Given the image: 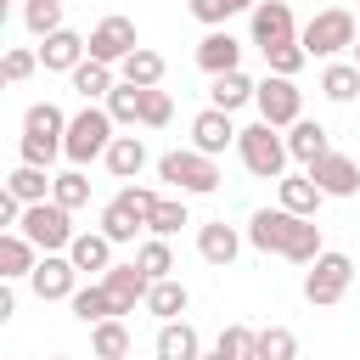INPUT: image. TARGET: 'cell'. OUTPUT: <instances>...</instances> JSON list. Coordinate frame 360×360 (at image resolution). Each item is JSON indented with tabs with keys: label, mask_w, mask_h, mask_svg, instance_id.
Wrapping results in <instances>:
<instances>
[{
	"label": "cell",
	"mask_w": 360,
	"mask_h": 360,
	"mask_svg": "<svg viewBox=\"0 0 360 360\" xmlns=\"http://www.w3.org/2000/svg\"><path fill=\"white\" fill-rule=\"evenodd\" d=\"M68 146V112L56 101H34L22 112V141H17V158L34 163V169H51Z\"/></svg>",
	"instance_id": "6da1fadb"
},
{
	"label": "cell",
	"mask_w": 360,
	"mask_h": 360,
	"mask_svg": "<svg viewBox=\"0 0 360 360\" xmlns=\"http://www.w3.org/2000/svg\"><path fill=\"white\" fill-rule=\"evenodd\" d=\"M298 45L309 51V62H315V56H321V62H338L343 51L360 45V17L343 11V6H326V11H315V17L298 28Z\"/></svg>",
	"instance_id": "7a4b0ae2"
},
{
	"label": "cell",
	"mask_w": 360,
	"mask_h": 360,
	"mask_svg": "<svg viewBox=\"0 0 360 360\" xmlns=\"http://www.w3.org/2000/svg\"><path fill=\"white\" fill-rule=\"evenodd\" d=\"M112 129H118V124H112V112H107V107H96V101H84V107L68 118V146H62V158H68L73 169H84V163L107 158V146L118 141Z\"/></svg>",
	"instance_id": "3957f363"
},
{
	"label": "cell",
	"mask_w": 360,
	"mask_h": 360,
	"mask_svg": "<svg viewBox=\"0 0 360 360\" xmlns=\"http://www.w3.org/2000/svg\"><path fill=\"white\" fill-rule=\"evenodd\" d=\"M236 158H242V169L253 174V180H281L287 174V135L281 129H270L264 118H253V124H242V135H236Z\"/></svg>",
	"instance_id": "277c9868"
},
{
	"label": "cell",
	"mask_w": 360,
	"mask_h": 360,
	"mask_svg": "<svg viewBox=\"0 0 360 360\" xmlns=\"http://www.w3.org/2000/svg\"><path fill=\"white\" fill-rule=\"evenodd\" d=\"M158 180H169L180 197H208V191H219V158H202L197 146H174V152H163L158 158Z\"/></svg>",
	"instance_id": "5b68a950"
},
{
	"label": "cell",
	"mask_w": 360,
	"mask_h": 360,
	"mask_svg": "<svg viewBox=\"0 0 360 360\" xmlns=\"http://www.w3.org/2000/svg\"><path fill=\"white\" fill-rule=\"evenodd\" d=\"M17 231H22L39 253H68V248H73V236H79V231H73V214H68L62 202H28Z\"/></svg>",
	"instance_id": "8992f818"
},
{
	"label": "cell",
	"mask_w": 360,
	"mask_h": 360,
	"mask_svg": "<svg viewBox=\"0 0 360 360\" xmlns=\"http://www.w3.org/2000/svg\"><path fill=\"white\" fill-rule=\"evenodd\" d=\"M349 281H354V259L338 253V248H326V253L304 270V298H309L315 309H332V304L349 292Z\"/></svg>",
	"instance_id": "52a82bcc"
},
{
	"label": "cell",
	"mask_w": 360,
	"mask_h": 360,
	"mask_svg": "<svg viewBox=\"0 0 360 360\" xmlns=\"http://www.w3.org/2000/svg\"><path fill=\"white\" fill-rule=\"evenodd\" d=\"M253 107H259V118H264L270 129H292V124L304 118V90H298L292 79H276V73H264V79H259V96H253Z\"/></svg>",
	"instance_id": "ba28073f"
},
{
	"label": "cell",
	"mask_w": 360,
	"mask_h": 360,
	"mask_svg": "<svg viewBox=\"0 0 360 360\" xmlns=\"http://www.w3.org/2000/svg\"><path fill=\"white\" fill-rule=\"evenodd\" d=\"M141 51V34H135V22L129 17H101L96 28H90V62H107V68H118L124 56H135Z\"/></svg>",
	"instance_id": "9c48e42d"
},
{
	"label": "cell",
	"mask_w": 360,
	"mask_h": 360,
	"mask_svg": "<svg viewBox=\"0 0 360 360\" xmlns=\"http://www.w3.org/2000/svg\"><path fill=\"white\" fill-rule=\"evenodd\" d=\"M28 287H34L39 304H68V298L79 292V270H73L68 253H45V259L34 264V276H28Z\"/></svg>",
	"instance_id": "30bf717a"
},
{
	"label": "cell",
	"mask_w": 360,
	"mask_h": 360,
	"mask_svg": "<svg viewBox=\"0 0 360 360\" xmlns=\"http://www.w3.org/2000/svg\"><path fill=\"white\" fill-rule=\"evenodd\" d=\"M248 22H253V45L259 51H276V45H292L298 39V22H292V6L287 0H259L248 11Z\"/></svg>",
	"instance_id": "8fae6325"
},
{
	"label": "cell",
	"mask_w": 360,
	"mask_h": 360,
	"mask_svg": "<svg viewBox=\"0 0 360 360\" xmlns=\"http://www.w3.org/2000/svg\"><path fill=\"white\" fill-rule=\"evenodd\" d=\"M101 287H107V298H112V315L124 321V315H135V304H146V292H152V276L129 259V264H112L107 276H101Z\"/></svg>",
	"instance_id": "7c38bea8"
},
{
	"label": "cell",
	"mask_w": 360,
	"mask_h": 360,
	"mask_svg": "<svg viewBox=\"0 0 360 360\" xmlns=\"http://www.w3.org/2000/svg\"><path fill=\"white\" fill-rule=\"evenodd\" d=\"M197 68H202L208 79L236 73V68H242V39H236L231 28H208V34L197 39Z\"/></svg>",
	"instance_id": "4fadbf2b"
},
{
	"label": "cell",
	"mask_w": 360,
	"mask_h": 360,
	"mask_svg": "<svg viewBox=\"0 0 360 360\" xmlns=\"http://www.w3.org/2000/svg\"><path fill=\"white\" fill-rule=\"evenodd\" d=\"M236 124H231V112H219V107H202L197 118H191V146L202 152V158H219L225 146H236Z\"/></svg>",
	"instance_id": "5bb4252c"
},
{
	"label": "cell",
	"mask_w": 360,
	"mask_h": 360,
	"mask_svg": "<svg viewBox=\"0 0 360 360\" xmlns=\"http://www.w3.org/2000/svg\"><path fill=\"white\" fill-rule=\"evenodd\" d=\"M304 174H309L326 197H354V191H360V169H354L349 152H326V158H321L315 169H304Z\"/></svg>",
	"instance_id": "9a60e30c"
},
{
	"label": "cell",
	"mask_w": 360,
	"mask_h": 360,
	"mask_svg": "<svg viewBox=\"0 0 360 360\" xmlns=\"http://www.w3.org/2000/svg\"><path fill=\"white\" fill-rule=\"evenodd\" d=\"M292 219H298V214H287V208H253V214H248V248H259V253H281Z\"/></svg>",
	"instance_id": "2e32d148"
},
{
	"label": "cell",
	"mask_w": 360,
	"mask_h": 360,
	"mask_svg": "<svg viewBox=\"0 0 360 360\" xmlns=\"http://www.w3.org/2000/svg\"><path fill=\"white\" fill-rule=\"evenodd\" d=\"M197 253H202V264L225 270V264H236V253H242V231L225 225V219H208V225H197Z\"/></svg>",
	"instance_id": "e0dca14e"
},
{
	"label": "cell",
	"mask_w": 360,
	"mask_h": 360,
	"mask_svg": "<svg viewBox=\"0 0 360 360\" xmlns=\"http://www.w3.org/2000/svg\"><path fill=\"white\" fill-rule=\"evenodd\" d=\"M84 56H90V39H84V34H73V28H62V34L39 39V68H45V73H73Z\"/></svg>",
	"instance_id": "ac0fdd59"
},
{
	"label": "cell",
	"mask_w": 360,
	"mask_h": 360,
	"mask_svg": "<svg viewBox=\"0 0 360 360\" xmlns=\"http://www.w3.org/2000/svg\"><path fill=\"white\" fill-rule=\"evenodd\" d=\"M287 152H292V163L315 169V163L332 152V129H326V124H315V118H298V124L287 129Z\"/></svg>",
	"instance_id": "d6986e66"
},
{
	"label": "cell",
	"mask_w": 360,
	"mask_h": 360,
	"mask_svg": "<svg viewBox=\"0 0 360 360\" xmlns=\"http://www.w3.org/2000/svg\"><path fill=\"white\" fill-rule=\"evenodd\" d=\"M276 208H287V214H298V219H315L321 214V202H326V191L309 180V174H281L276 180Z\"/></svg>",
	"instance_id": "ffe728a7"
},
{
	"label": "cell",
	"mask_w": 360,
	"mask_h": 360,
	"mask_svg": "<svg viewBox=\"0 0 360 360\" xmlns=\"http://www.w3.org/2000/svg\"><path fill=\"white\" fill-rule=\"evenodd\" d=\"M68 259H73L79 276H96V281H101V276L112 270V242H107L101 231H79L73 248H68Z\"/></svg>",
	"instance_id": "44dd1931"
},
{
	"label": "cell",
	"mask_w": 360,
	"mask_h": 360,
	"mask_svg": "<svg viewBox=\"0 0 360 360\" xmlns=\"http://www.w3.org/2000/svg\"><path fill=\"white\" fill-rule=\"evenodd\" d=\"M152 354H158V360H202V338H197L191 321H163Z\"/></svg>",
	"instance_id": "7402d4cb"
},
{
	"label": "cell",
	"mask_w": 360,
	"mask_h": 360,
	"mask_svg": "<svg viewBox=\"0 0 360 360\" xmlns=\"http://www.w3.org/2000/svg\"><path fill=\"white\" fill-rule=\"evenodd\" d=\"M39 259H45V253H39L22 231H6V236H0V281H22V276H34Z\"/></svg>",
	"instance_id": "603a6c76"
},
{
	"label": "cell",
	"mask_w": 360,
	"mask_h": 360,
	"mask_svg": "<svg viewBox=\"0 0 360 360\" xmlns=\"http://www.w3.org/2000/svg\"><path fill=\"white\" fill-rule=\"evenodd\" d=\"M101 163H107V174H112V180L135 186V174L146 169V141H141V135H118V141L107 146V158H101Z\"/></svg>",
	"instance_id": "cb8c5ba5"
},
{
	"label": "cell",
	"mask_w": 360,
	"mask_h": 360,
	"mask_svg": "<svg viewBox=\"0 0 360 360\" xmlns=\"http://www.w3.org/2000/svg\"><path fill=\"white\" fill-rule=\"evenodd\" d=\"M259 96V84L236 68V73H219V79H208V107H219V112H236V107H248Z\"/></svg>",
	"instance_id": "d4e9b609"
},
{
	"label": "cell",
	"mask_w": 360,
	"mask_h": 360,
	"mask_svg": "<svg viewBox=\"0 0 360 360\" xmlns=\"http://www.w3.org/2000/svg\"><path fill=\"white\" fill-rule=\"evenodd\" d=\"M68 79H73V90H79L84 101H107V96L118 90V68H107V62H90V56H84V62H79Z\"/></svg>",
	"instance_id": "484cf974"
},
{
	"label": "cell",
	"mask_w": 360,
	"mask_h": 360,
	"mask_svg": "<svg viewBox=\"0 0 360 360\" xmlns=\"http://www.w3.org/2000/svg\"><path fill=\"white\" fill-rule=\"evenodd\" d=\"M51 186H56V174H51V169H34V163H17V169L6 174V191H11L17 202H51Z\"/></svg>",
	"instance_id": "4316f807"
},
{
	"label": "cell",
	"mask_w": 360,
	"mask_h": 360,
	"mask_svg": "<svg viewBox=\"0 0 360 360\" xmlns=\"http://www.w3.org/2000/svg\"><path fill=\"white\" fill-rule=\"evenodd\" d=\"M118 79H124V84H135V90H158V84H163V56L141 45L135 56H124V62H118Z\"/></svg>",
	"instance_id": "83f0119b"
},
{
	"label": "cell",
	"mask_w": 360,
	"mask_h": 360,
	"mask_svg": "<svg viewBox=\"0 0 360 360\" xmlns=\"http://www.w3.org/2000/svg\"><path fill=\"white\" fill-rule=\"evenodd\" d=\"M191 309V292L169 276V281H152V292H146V315H158V321H180Z\"/></svg>",
	"instance_id": "f1b7e54d"
},
{
	"label": "cell",
	"mask_w": 360,
	"mask_h": 360,
	"mask_svg": "<svg viewBox=\"0 0 360 360\" xmlns=\"http://www.w3.org/2000/svg\"><path fill=\"white\" fill-rule=\"evenodd\" d=\"M68 309H73V321H84V326H101V321H112V298H107V287H101V281L79 287V292L68 298Z\"/></svg>",
	"instance_id": "f546056e"
},
{
	"label": "cell",
	"mask_w": 360,
	"mask_h": 360,
	"mask_svg": "<svg viewBox=\"0 0 360 360\" xmlns=\"http://www.w3.org/2000/svg\"><path fill=\"white\" fill-rule=\"evenodd\" d=\"M321 96L326 101H354L360 96V68L354 62H326L321 68Z\"/></svg>",
	"instance_id": "4dcf8cb0"
},
{
	"label": "cell",
	"mask_w": 360,
	"mask_h": 360,
	"mask_svg": "<svg viewBox=\"0 0 360 360\" xmlns=\"http://www.w3.org/2000/svg\"><path fill=\"white\" fill-rule=\"evenodd\" d=\"M90 354L96 360H124L129 354V326L112 315V321H101V326H90Z\"/></svg>",
	"instance_id": "1f68e13d"
},
{
	"label": "cell",
	"mask_w": 360,
	"mask_h": 360,
	"mask_svg": "<svg viewBox=\"0 0 360 360\" xmlns=\"http://www.w3.org/2000/svg\"><path fill=\"white\" fill-rule=\"evenodd\" d=\"M141 101H146V90H135V84H124V79H118V90H112L101 107L112 112V124H118V129H135V124H141Z\"/></svg>",
	"instance_id": "d6a6232c"
},
{
	"label": "cell",
	"mask_w": 360,
	"mask_h": 360,
	"mask_svg": "<svg viewBox=\"0 0 360 360\" xmlns=\"http://www.w3.org/2000/svg\"><path fill=\"white\" fill-rule=\"evenodd\" d=\"M180 225H191V208H186V197H163V202L146 214V231H152V236H163V242H169Z\"/></svg>",
	"instance_id": "836d02e7"
},
{
	"label": "cell",
	"mask_w": 360,
	"mask_h": 360,
	"mask_svg": "<svg viewBox=\"0 0 360 360\" xmlns=\"http://www.w3.org/2000/svg\"><path fill=\"white\" fill-rule=\"evenodd\" d=\"M135 264H141L152 281H169V276H174V248H169L163 236H146V242L135 248Z\"/></svg>",
	"instance_id": "e575fe53"
},
{
	"label": "cell",
	"mask_w": 360,
	"mask_h": 360,
	"mask_svg": "<svg viewBox=\"0 0 360 360\" xmlns=\"http://www.w3.org/2000/svg\"><path fill=\"white\" fill-rule=\"evenodd\" d=\"M22 28H28L34 39L62 34V0H28V6H22Z\"/></svg>",
	"instance_id": "d590c367"
},
{
	"label": "cell",
	"mask_w": 360,
	"mask_h": 360,
	"mask_svg": "<svg viewBox=\"0 0 360 360\" xmlns=\"http://www.w3.org/2000/svg\"><path fill=\"white\" fill-rule=\"evenodd\" d=\"M51 202H62L68 214L84 208V202H90V174H84V169H62L56 186H51Z\"/></svg>",
	"instance_id": "8d00e7d4"
},
{
	"label": "cell",
	"mask_w": 360,
	"mask_h": 360,
	"mask_svg": "<svg viewBox=\"0 0 360 360\" xmlns=\"http://www.w3.org/2000/svg\"><path fill=\"white\" fill-rule=\"evenodd\" d=\"M96 231H101V236H107V242L118 248V242H135V231H146V225H141V219H135V214H129L124 202H107V208H101V225H96Z\"/></svg>",
	"instance_id": "74e56055"
},
{
	"label": "cell",
	"mask_w": 360,
	"mask_h": 360,
	"mask_svg": "<svg viewBox=\"0 0 360 360\" xmlns=\"http://www.w3.org/2000/svg\"><path fill=\"white\" fill-rule=\"evenodd\" d=\"M253 360H298V338L292 326H264L253 343Z\"/></svg>",
	"instance_id": "f35d334b"
},
{
	"label": "cell",
	"mask_w": 360,
	"mask_h": 360,
	"mask_svg": "<svg viewBox=\"0 0 360 360\" xmlns=\"http://www.w3.org/2000/svg\"><path fill=\"white\" fill-rule=\"evenodd\" d=\"M253 343H259V332H253V326H242V321L219 326V338H214V349H219L225 360H253Z\"/></svg>",
	"instance_id": "ab89813d"
},
{
	"label": "cell",
	"mask_w": 360,
	"mask_h": 360,
	"mask_svg": "<svg viewBox=\"0 0 360 360\" xmlns=\"http://www.w3.org/2000/svg\"><path fill=\"white\" fill-rule=\"evenodd\" d=\"M264 62H270V73H276V79H298V68L309 62V51L292 39V45H276V51H264Z\"/></svg>",
	"instance_id": "60d3db41"
},
{
	"label": "cell",
	"mask_w": 360,
	"mask_h": 360,
	"mask_svg": "<svg viewBox=\"0 0 360 360\" xmlns=\"http://www.w3.org/2000/svg\"><path fill=\"white\" fill-rule=\"evenodd\" d=\"M174 118V96L169 90H146V101H141V129H163Z\"/></svg>",
	"instance_id": "b9f144b4"
},
{
	"label": "cell",
	"mask_w": 360,
	"mask_h": 360,
	"mask_svg": "<svg viewBox=\"0 0 360 360\" xmlns=\"http://www.w3.org/2000/svg\"><path fill=\"white\" fill-rule=\"evenodd\" d=\"M186 11H191L202 28H225V17H236L242 6H236V0H186Z\"/></svg>",
	"instance_id": "7bdbcfd3"
},
{
	"label": "cell",
	"mask_w": 360,
	"mask_h": 360,
	"mask_svg": "<svg viewBox=\"0 0 360 360\" xmlns=\"http://www.w3.org/2000/svg\"><path fill=\"white\" fill-rule=\"evenodd\" d=\"M34 68H39V51H22V45H11V51H6V62H0L6 84H22V79H28Z\"/></svg>",
	"instance_id": "ee69618b"
},
{
	"label": "cell",
	"mask_w": 360,
	"mask_h": 360,
	"mask_svg": "<svg viewBox=\"0 0 360 360\" xmlns=\"http://www.w3.org/2000/svg\"><path fill=\"white\" fill-rule=\"evenodd\" d=\"M112 202H124V208H129V214H135V219H141V225H146V214H152V208H158V202H163V197H158V191H152V186H124V191H118V197H112Z\"/></svg>",
	"instance_id": "f6af8a7d"
},
{
	"label": "cell",
	"mask_w": 360,
	"mask_h": 360,
	"mask_svg": "<svg viewBox=\"0 0 360 360\" xmlns=\"http://www.w3.org/2000/svg\"><path fill=\"white\" fill-rule=\"evenodd\" d=\"M22 208H28V202H17L11 191H0V225H11V231H17V225H22Z\"/></svg>",
	"instance_id": "bcb514c9"
},
{
	"label": "cell",
	"mask_w": 360,
	"mask_h": 360,
	"mask_svg": "<svg viewBox=\"0 0 360 360\" xmlns=\"http://www.w3.org/2000/svg\"><path fill=\"white\" fill-rule=\"evenodd\" d=\"M11 309H17V292H11V281L0 287V321H11Z\"/></svg>",
	"instance_id": "7dc6e473"
},
{
	"label": "cell",
	"mask_w": 360,
	"mask_h": 360,
	"mask_svg": "<svg viewBox=\"0 0 360 360\" xmlns=\"http://www.w3.org/2000/svg\"><path fill=\"white\" fill-rule=\"evenodd\" d=\"M202 360H225V354H219V349H208V354H202Z\"/></svg>",
	"instance_id": "c3c4849f"
},
{
	"label": "cell",
	"mask_w": 360,
	"mask_h": 360,
	"mask_svg": "<svg viewBox=\"0 0 360 360\" xmlns=\"http://www.w3.org/2000/svg\"><path fill=\"white\" fill-rule=\"evenodd\" d=\"M349 62H354V68H360V45H354V56H349Z\"/></svg>",
	"instance_id": "681fc988"
},
{
	"label": "cell",
	"mask_w": 360,
	"mask_h": 360,
	"mask_svg": "<svg viewBox=\"0 0 360 360\" xmlns=\"http://www.w3.org/2000/svg\"><path fill=\"white\" fill-rule=\"evenodd\" d=\"M51 360H68V354H51Z\"/></svg>",
	"instance_id": "f907efd6"
},
{
	"label": "cell",
	"mask_w": 360,
	"mask_h": 360,
	"mask_svg": "<svg viewBox=\"0 0 360 360\" xmlns=\"http://www.w3.org/2000/svg\"><path fill=\"white\" fill-rule=\"evenodd\" d=\"M17 6H28V0H17Z\"/></svg>",
	"instance_id": "816d5d0a"
},
{
	"label": "cell",
	"mask_w": 360,
	"mask_h": 360,
	"mask_svg": "<svg viewBox=\"0 0 360 360\" xmlns=\"http://www.w3.org/2000/svg\"><path fill=\"white\" fill-rule=\"evenodd\" d=\"M354 17H360V11H354Z\"/></svg>",
	"instance_id": "f5cc1de1"
}]
</instances>
